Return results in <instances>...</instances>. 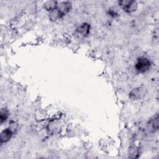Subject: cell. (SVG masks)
I'll return each instance as SVG.
<instances>
[{
	"label": "cell",
	"instance_id": "obj_1",
	"mask_svg": "<svg viewBox=\"0 0 159 159\" xmlns=\"http://www.w3.org/2000/svg\"><path fill=\"white\" fill-rule=\"evenodd\" d=\"M151 63L150 60L145 57L139 58L135 63V68L136 70L140 73H145L150 68Z\"/></svg>",
	"mask_w": 159,
	"mask_h": 159
},
{
	"label": "cell",
	"instance_id": "obj_2",
	"mask_svg": "<svg viewBox=\"0 0 159 159\" xmlns=\"http://www.w3.org/2000/svg\"><path fill=\"white\" fill-rule=\"evenodd\" d=\"M119 5L126 12H132L137 9V3L134 1L122 0L119 1Z\"/></svg>",
	"mask_w": 159,
	"mask_h": 159
},
{
	"label": "cell",
	"instance_id": "obj_3",
	"mask_svg": "<svg viewBox=\"0 0 159 159\" xmlns=\"http://www.w3.org/2000/svg\"><path fill=\"white\" fill-rule=\"evenodd\" d=\"M145 93L143 88H138L134 89L129 94V97L132 100H138L144 96Z\"/></svg>",
	"mask_w": 159,
	"mask_h": 159
},
{
	"label": "cell",
	"instance_id": "obj_4",
	"mask_svg": "<svg viewBox=\"0 0 159 159\" xmlns=\"http://www.w3.org/2000/svg\"><path fill=\"white\" fill-rule=\"evenodd\" d=\"M71 8V4L70 2H68V1L60 2L57 7V9L59 11L62 17H63L68 12H70Z\"/></svg>",
	"mask_w": 159,
	"mask_h": 159
},
{
	"label": "cell",
	"instance_id": "obj_5",
	"mask_svg": "<svg viewBox=\"0 0 159 159\" xmlns=\"http://www.w3.org/2000/svg\"><path fill=\"white\" fill-rule=\"evenodd\" d=\"M158 125H159L158 117V115H156L149 120L147 124L148 130L152 132H155L158 130Z\"/></svg>",
	"mask_w": 159,
	"mask_h": 159
},
{
	"label": "cell",
	"instance_id": "obj_6",
	"mask_svg": "<svg viewBox=\"0 0 159 159\" xmlns=\"http://www.w3.org/2000/svg\"><path fill=\"white\" fill-rule=\"evenodd\" d=\"M13 131L11 128H7L2 131L0 135L1 143H4L8 142L12 137Z\"/></svg>",
	"mask_w": 159,
	"mask_h": 159
},
{
	"label": "cell",
	"instance_id": "obj_7",
	"mask_svg": "<svg viewBox=\"0 0 159 159\" xmlns=\"http://www.w3.org/2000/svg\"><path fill=\"white\" fill-rule=\"evenodd\" d=\"M77 32L81 35L84 37L89 34L90 31V25L87 23H84L79 26L76 29Z\"/></svg>",
	"mask_w": 159,
	"mask_h": 159
},
{
	"label": "cell",
	"instance_id": "obj_8",
	"mask_svg": "<svg viewBox=\"0 0 159 159\" xmlns=\"http://www.w3.org/2000/svg\"><path fill=\"white\" fill-rule=\"evenodd\" d=\"M44 8L48 11H52L58 7V2L55 1H48L44 3Z\"/></svg>",
	"mask_w": 159,
	"mask_h": 159
},
{
	"label": "cell",
	"instance_id": "obj_9",
	"mask_svg": "<svg viewBox=\"0 0 159 159\" xmlns=\"http://www.w3.org/2000/svg\"><path fill=\"white\" fill-rule=\"evenodd\" d=\"M61 17H62V16L57 8L50 11V13L49 15V19L52 21H56L58 19H61Z\"/></svg>",
	"mask_w": 159,
	"mask_h": 159
},
{
	"label": "cell",
	"instance_id": "obj_10",
	"mask_svg": "<svg viewBox=\"0 0 159 159\" xmlns=\"http://www.w3.org/2000/svg\"><path fill=\"white\" fill-rule=\"evenodd\" d=\"M8 116H9V112L5 108H2L0 112V122L1 124L7 120Z\"/></svg>",
	"mask_w": 159,
	"mask_h": 159
},
{
	"label": "cell",
	"instance_id": "obj_11",
	"mask_svg": "<svg viewBox=\"0 0 159 159\" xmlns=\"http://www.w3.org/2000/svg\"><path fill=\"white\" fill-rule=\"evenodd\" d=\"M109 14L111 16L114 17H116L118 16V14H117L116 11H113V10H112V9H110V10L109 11Z\"/></svg>",
	"mask_w": 159,
	"mask_h": 159
}]
</instances>
